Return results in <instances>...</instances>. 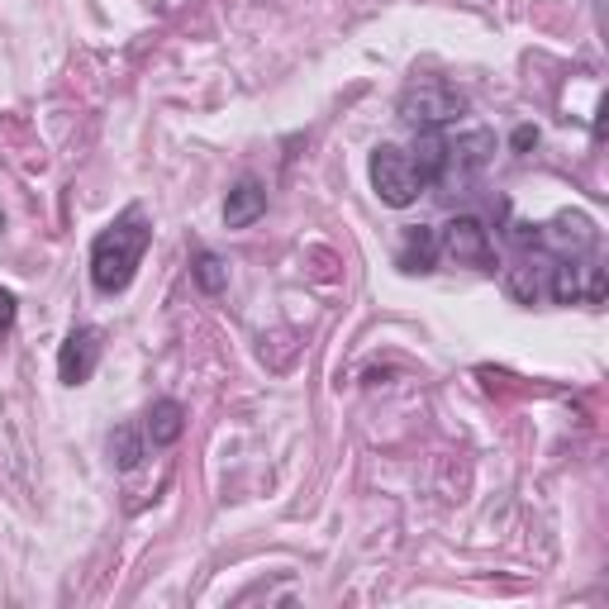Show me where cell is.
<instances>
[{"instance_id":"ba28073f","label":"cell","mask_w":609,"mask_h":609,"mask_svg":"<svg viewBox=\"0 0 609 609\" xmlns=\"http://www.w3.org/2000/svg\"><path fill=\"white\" fill-rule=\"evenodd\" d=\"M595 224L586 215H557L552 224H538V248L552 257H581L595 253Z\"/></svg>"},{"instance_id":"6da1fadb","label":"cell","mask_w":609,"mask_h":609,"mask_svg":"<svg viewBox=\"0 0 609 609\" xmlns=\"http://www.w3.org/2000/svg\"><path fill=\"white\" fill-rule=\"evenodd\" d=\"M153 243V224L143 215V205H129L124 215H115L110 229H100L96 243H91V286L100 295H119L129 281H134L138 262Z\"/></svg>"},{"instance_id":"9c48e42d","label":"cell","mask_w":609,"mask_h":609,"mask_svg":"<svg viewBox=\"0 0 609 609\" xmlns=\"http://www.w3.org/2000/svg\"><path fill=\"white\" fill-rule=\"evenodd\" d=\"M414 162V177H419V186L429 191V186H443V177H448V134L443 129H419V138H414V148H405Z\"/></svg>"},{"instance_id":"2e32d148","label":"cell","mask_w":609,"mask_h":609,"mask_svg":"<svg viewBox=\"0 0 609 609\" xmlns=\"http://www.w3.org/2000/svg\"><path fill=\"white\" fill-rule=\"evenodd\" d=\"M15 315H20V305H15V295L5 291V286H0V334H5V329H15Z\"/></svg>"},{"instance_id":"8fae6325","label":"cell","mask_w":609,"mask_h":609,"mask_svg":"<svg viewBox=\"0 0 609 609\" xmlns=\"http://www.w3.org/2000/svg\"><path fill=\"white\" fill-rule=\"evenodd\" d=\"M491 153H495V134H486V129L448 138V177L443 181H452V177L462 181V177H472V172H481L491 162Z\"/></svg>"},{"instance_id":"7a4b0ae2","label":"cell","mask_w":609,"mask_h":609,"mask_svg":"<svg viewBox=\"0 0 609 609\" xmlns=\"http://www.w3.org/2000/svg\"><path fill=\"white\" fill-rule=\"evenodd\" d=\"M467 110V96L448 86V81H410L400 100H395V115L414 124V129H443Z\"/></svg>"},{"instance_id":"9a60e30c","label":"cell","mask_w":609,"mask_h":609,"mask_svg":"<svg viewBox=\"0 0 609 609\" xmlns=\"http://www.w3.org/2000/svg\"><path fill=\"white\" fill-rule=\"evenodd\" d=\"M191 276H196V286L205 295H219L224 286H229V267H224V257L210 253V248H200L196 262H191Z\"/></svg>"},{"instance_id":"3957f363","label":"cell","mask_w":609,"mask_h":609,"mask_svg":"<svg viewBox=\"0 0 609 609\" xmlns=\"http://www.w3.org/2000/svg\"><path fill=\"white\" fill-rule=\"evenodd\" d=\"M548 300L552 305H600L605 300V267L600 257H552L548 272Z\"/></svg>"},{"instance_id":"8992f818","label":"cell","mask_w":609,"mask_h":609,"mask_svg":"<svg viewBox=\"0 0 609 609\" xmlns=\"http://www.w3.org/2000/svg\"><path fill=\"white\" fill-rule=\"evenodd\" d=\"M100 353H105V343H100V329L96 324H77L72 334L62 338L58 348V376L67 386H86L100 367Z\"/></svg>"},{"instance_id":"52a82bcc","label":"cell","mask_w":609,"mask_h":609,"mask_svg":"<svg viewBox=\"0 0 609 609\" xmlns=\"http://www.w3.org/2000/svg\"><path fill=\"white\" fill-rule=\"evenodd\" d=\"M548 272H552V253L524 248V253L505 267V291H510L519 305H538V300H548Z\"/></svg>"},{"instance_id":"5bb4252c","label":"cell","mask_w":609,"mask_h":609,"mask_svg":"<svg viewBox=\"0 0 609 609\" xmlns=\"http://www.w3.org/2000/svg\"><path fill=\"white\" fill-rule=\"evenodd\" d=\"M148 452L153 448H148V438H143V424H119V429L110 433V457H115L119 472H134Z\"/></svg>"},{"instance_id":"277c9868","label":"cell","mask_w":609,"mask_h":609,"mask_svg":"<svg viewBox=\"0 0 609 609\" xmlns=\"http://www.w3.org/2000/svg\"><path fill=\"white\" fill-rule=\"evenodd\" d=\"M367 172H372V191L381 196V205H391V210H405L419 200V177H414V162L410 153L400 148V143H376L372 148V162H367Z\"/></svg>"},{"instance_id":"e0dca14e","label":"cell","mask_w":609,"mask_h":609,"mask_svg":"<svg viewBox=\"0 0 609 609\" xmlns=\"http://www.w3.org/2000/svg\"><path fill=\"white\" fill-rule=\"evenodd\" d=\"M510 148H514V153H529V148H538V129H533V124H519V129H514V138H510Z\"/></svg>"},{"instance_id":"4fadbf2b","label":"cell","mask_w":609,"mask_h":609,"mask_svg":"<svg viewBox=\"0 0 609 609\" xmlns=\"http://www.w3.org/2000/svg\"><path fill=\"white\" fill-rule=\"evenodd\" d=\"M262 215H267V191H262V181H253V177L234 181V191L224 200V224H229V229H248V224H257Z\"/></svg>"},{"instance_id":"5b68a950","label":"cell","mask_w":609,"mask_h":609,"mask_svg":"<svg viewBox=\"0 0 609 609\" xmlns=\"http://www.w3.org/2000/svg\"><path fill=\"white\" fill-rule=\"evenodd\" d=\"M438 248L443 257H452L457 267H491V229L486 219L476 215H452L443 229H438Z\"/></svg>"},{"instance_id":"30bf717a","label":"cell","mask_w":609,"mask_h":609,"mask_svg":"<svg viewBox=\"0 0 609 609\" xmlns=\"http://www.w3.org/2000/svg\"><path fill=\"white\" fill-rule=\"evenodd\" d=\"M438 257H443V248H438V229L433 224H410L405 234H400V248H395V267L400 272H433L438 267Z\"/></svg>"},{"instance_id":"7c38bea8","label":"cell","mask_w":609,"mask_h":609,"mask_svg":"<svg viewBox=\"0 0 609 609\" xmlns=\"http://www.w3.org/2000/svg\"><path fill=\"white\" fill-rule=\"evenodd\" d=\"M181 433H186V405L181 400H153L148 414H143V438H148V448H172Z\"/></svg>"}]
</instances>
